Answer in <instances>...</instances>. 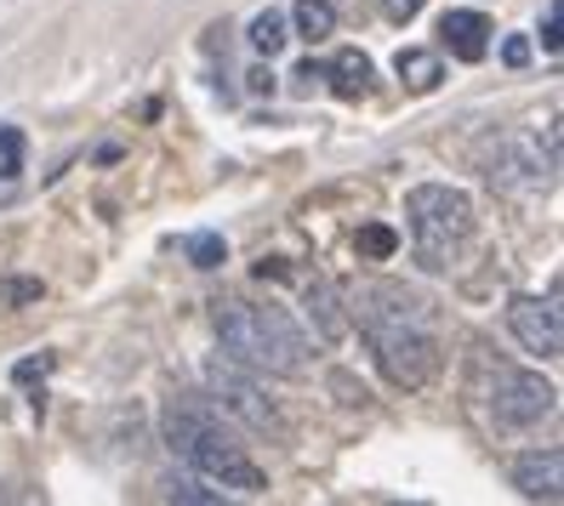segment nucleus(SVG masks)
Returning <instances> with one entry per match:
<instances>
[{
	"label": "nucleus",
	"mask_w": 564,
	"mask_h": 506,
	"mask_svg": "<svg viewBox=\"0 0 564 506\" xmlns=\"http://www.w3.org/2000/svg\"><path fill=\"white\" fill-rule=\"evenodd\" d=\"M330 86H337V97H365V91H371V57H365V52H343L337 63H330Z\"/></svg>",
	"instance_id": "nucleus-13"
},
{
	"label": "nucleus",
	"mask_w": 564,
	"mask_h": 506,
	"mask_svg": "<svg viewBox=\"0 0 564 506\" xmlns=\"http://www.w3.org/2000/svg\"><path fill=\"white\" fill-rule=\"evenodd\" d=\"M354 251H359V262H388L393 251H400V233H393L388 222H365L354 233Z\"/></svg>",
	"instance_id": "nucleus-14"
},
{
	"label": "nucleus",
	"mask_w": 564,
	"mask_h": 506,
	"mask_svg": "<svg viewBox=\"0 0 564 506\" xmlns=\"http://www.w3.org/2000/svg\"><path fill=\"white\" fill-rule=\"evenodd\" d=\"M296 35L308 46L330 41L337 35V7H330V0H296Z\"/></svg>",
	"instance_id": "nucleus-11"
},
{
	"label": "nucleus",
	"mask_w": 564,
	"mask_h": 506,
	"mask_svg": "<svg viewBox=\"0 0 564 506\" xmlns=\"http://www.w3.org/2000/svg\"><path fill=\"white\" fill-rule=\"evenodd\" d=\"M553 382H542L536 370H513V364H496L490 376V416L496 427H536L542 416H553Z\"/></svg>",
	"instance_id": "nucleus-5"
},
{
	"label": "nucleus",
	"mask_w": 564,
	"mask_h": 506,
	"mask_svg": "<svg viewBox=\"0 0 564 506\" xmlns=\"http://www.w3.org/2000/svg\"><path fill=\"white\" fill-rule=\"evenodd\" d=\"M393 69H400V80H405L411 91H434V86H440V57L422 52V46H405L400 57H393Z\"/></svg>",
	"instance_id": "nucleus-12"
},
{
	"label": "nucleus",
	"mask_w": 564,
	"mask_h": 506,
	"mask_svg": "<svg viewBox=\"0 0 564 506\" xmlns=\"http://www.w3.org/2000/svg\"><path fill=\"white\" fill-rule=\"evenodd\" d=\"M422 7H427V0H382V12H388L393 23H405V18H416Z\"/></svg>",
	"instance_id": "nucleus-20"
},
{
	"label": "nucleus",
	"mask_w": 564,
	"mask_h": 506,
	"mask_svg": "<svg viewBox=\"0 0 564 506\" xmlns=\"http://www.w3.org/2000/svg\"><path fill=\"white\" fill-rule=\"evenodd\" d=\"M217 336L223 348L251 370L269 376H303L308 370V336L296 330L285 308H257V301H217Z\"/></svg>",
	"instance_id": "nucleus-3"
},
{
	"label": "nucleus",
	"mask_w": 564,
	"mask_h": 506,
	"mask_svg": "<svg viewBox=\"0 0 564 506\" xmlns=\"http://www.w3.org/2000/svg\"><path fill=\"white\" fill-rule=\"evenodd\" d=\"M359 324L371 336V353L382 364V376L393 387H427L440 370V319H434V301L393 285V279H377L359 290Z\"/></svg>",
	"instance_id": "nucleus-1"
},
{
	"label": "nucleus",
	"mask_w": 564,
	"mask_h": 506,
	"mask_svg": "<svg viewBox=\"0 0 564 506\" xmlns=\"http://www.w3.org/2000/svg\"><path fill=\"white\" fill-rule=\"evenodd\" d=\"M29 296H41V285H35V279H23V285H12V301H29Z\"/></svg>",
	"instance_id": "nucleus-22"
},
{
	"label": "nucleus",
	"mask_w": 564,
	"mask_h": 506,
	"mask_svg": "<svg viewBox=\"0 0 564 506\" xmlns=\"http://www.w3.org/2000/svg\"><path fill=\"white\" fill-rule=\"evenodd\" d=\"M502 63H508V69H524V63H530V41L524 35H508L502 41Z\"/></svg>",
	"instance_id": "nucleus-19"
},
{
	"label": "nucleus",
	"mask_w": 564,
	"mask_h": 506,
	"mask_svg": "<svg viewBox=\"0 0 564 506\" xmlns=\"http://www.w3.org/2000/svg\"><path fill=\"white\" fill-rule=\"evenodd\" d=\"M542 46L558 52V7H547V18H542Z\"/></svg>",
	"instance_id": "nucleus-21"
},
{
	"label": "nucleus",
	"mask_w": 564,
	"mask_h": 506,
	"mask_svg": "<svg viewBox=\"0 0 564 506\" xmlns=\"http://www.w3.org/2000/svg\"><path fill=\"white\" fill-rule=\"evenodd\" d=\"M165 495H172V501H183V506H217L223 501V484H200V479H177V472H172V479H165Z\"/></svg>",
	"instance_id": "nucleus-16"
},
{
	"label": "nucleus",
	"mask_w": 564,
	"mask_h": 506,
	"mask_svg": "<svg viewBox=\"0 0 564 506\" xmlns=\"http://www.w3.org/2000/svg\"><path fill=\"white\" fill-rule=\"evenodd\" d=\"M513 490L530 501H558L564 495V455L558 450H530L513 461Z\"/></svg>",
	"instance_id": "nucleus-8"
},
{
	"label": "nucleus",
	"mask_w": 564,
	"mask_h": 506,
	"mask_svg": "<svg viewBox=\"0 0 564 506\" xmlns=\"http://www.w3.org/2000/svg\"><path fill=\"white\" fill-rule=\"evenodd\" d=\"M206 382H212V393L223 398V410H235L246 427H257V432H285L280 410H274V404L257 393V382H246V376H240L235 364L212 359V364H206Z\"/></svg>",
	"instance_id": "nucleus-7"
},
{
	"label": "nucleus",
	"mask_w": 564,
	"mask_h": 506,
	"mask_svg": "<svg viewBox=\"0 0 564 506\" xmlns=\"http://www.w3.org/2000/svg\"><path fill=\"white\" fill-rule=\"evenodd\" d=\"M160 432H165V450H172L177 461H188L200 479L223 484V490H240V495H262L269 490V472H262L246 444L235 432H228V421L212 410L206 398H172L160 416Z\"/></svg>",
	"instance_id": "nucleus-2"
},
{
	"label": "nucleus",
	"mask_w": 564,
	"mask_h": 506,
	"mask_svg": "<svg viewBox=\"0 0 564 506\" xmlns=\"http://www.w3.org/2000/svg\"><path fill=\"white\" fill-rule=\"evenodd\" d=\"M223 256H228L223 233H194V240H188V262L194 267H223Z\"/></svg>",
	"instance_id": "nucleus-17"
},
{
	"label": "nucleus",
	"mask_w": 564,
	"mask_h": 506,
	"mask_svg": "<svg viewBox=\"0 0 564 506\" xmlns=\"http://www.w3.org/2000/svg\"><path fill=\"white\" fill-rule=\"evenodd\" d=\"M46 370H52V353H35V359H23V364L12 370V382H41Z\"/></svg>",
	"instance_id": "nucleus-18"
},
{
	"label": "nucleus",
	"mask_w": 564,
	"mask_h": 506,
	"mask_svg": "<svg viewBox=\"0 0 564 506\" xmlns=\"http://www.w3.org/2000/svg\"><path fill=\"white\" fill-rule=\"evenodd\" d=\"M308 314H314V324H319L325 342H343V336H348L343 296H337V285H330V279H314V285H308Z\"/></svg>",
	"instance_id": "nucleus-10"
},
{
	"label": "nucleus",
	"mask_w": 564,
	"mask_h": 506,
	"mask_svg": "<svg viewBox=\"0 0 564 506\" xmlns=\"http://www.w3.org/2000/svg\"><path fill=\"white\" fill-rule=\"evenodd\" d=\"M285 41H291V35H285V18H280V12H257V18H251V52L274 57Z\"/></svg>",
	"instance_id": "nucleus-15"
},
{
	"label": "nucleus",
	"mask_w": 564,
	"mask_h": 506,
	"mask_svg": "<svg viewBox=\"0 0 564 506\" xmlns=\"http://www.w3.org/2000/svg\"><path fill=\"white\" fill-rule=\"evenodd\" d=\"M405 217H411L416 262L427 274H445L451 256L462 251V240H468V228H474V199L451 183H422L405 194Z\"/></svg>",
	"instance_id": "nucleus-4"
},
{
	"label": "nucleus",
	"mask_w": 564,
	"mask_h": 506,
	"mask_svg": "<svg viewBox=\"0 0 564 506\" xmlns=\"http://www.w3.org/2000/svg\"><path fill=\"white\" fill-rule=\"evenodd\" d=\"M508 324L519 336V348L524 353H536V359H558L564 353V319H558V296H513L508 301Z\"/></svg>",
	"instance_id": "nucleus-6"
},
{
	"label": "nucleus",
	"mask_w": 564,
	"mask_h": 506,
	"mask_svg": "<svg viewBox=\"0 0 564 506\" xmlns=\"http://www.w3.org/2000/svg\"><path fill=\"white\" fill-rule=\"evenodd\" d=\"M440 35H445L451 57H462V63H479V57L490 52V23H485L479 12H445Z\"/></svg>",
	"instance_id": "nucleus-9"
}]
</instances>
